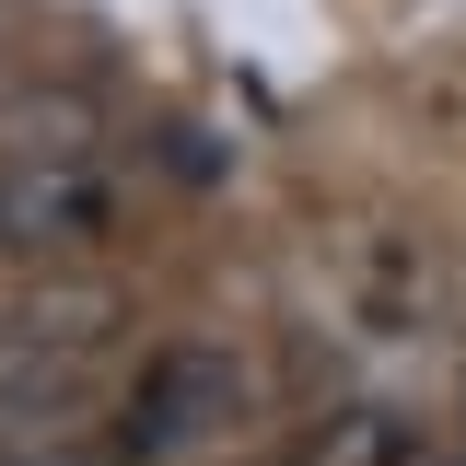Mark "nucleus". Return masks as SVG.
Returning <instances> with one entry per match:
<instances>
[{
	"label": "nucleus",
	"mask_w": 466,
	"mask_h": 466,
	"mask_svg": "<svg viewBox=\"0 0 466 466\" xmlns=\"http://www.w3.org/2000/svg\"><path fill=\"white\" fill-rule=\"evenodd\" d=\"M12 315H24L47 350H70V361H106V339H116L128 303H116V280H94V268L70 257V268H35V291H24Z\"/></svg>",
	"instance_id": "5"
},
{
	"label": "nucleus",
	"mask_w": 466,
	"mask_h": 466,
	"mask_svg": "<svg viewBox=\"0 0 466 466\" xmlns=\"http://www.w3.org/2000/svg\"><path fill=\"white\" fill-rule=\"evenodd\" d=\"M116 233V187L94 164H0V257L70 268Z\"/></svg>",
	"instance_id": "2"
},
{
	"label": "nucleus",
	"mask_w": 466,
	"mask_h": 466,
	"mask_svg": "<svg viewBox=\"0 0 466 466\" xmlns=\"http://www.w3.org/2000/svg\"><path fill=\"white\" fill-rule=\"evenodd\" d=\"M106 152V106L82 82H24L0 94V164H94Z\"/></svg>",
	"instance_id": "4"
},
{
	"label": "nucleus",
	"mask_w": 466,
	"mask_h": 466,
	"mask_svg": "<svg viewBox=\"0 0 466 466\" xmlns=\"http://www.w3.org/2000/svg\"><path fill=\"white\" fill-rule=\"evenodd\" d=\"M82 420V361L47 350L24 315H0V443H58Z\"/></svg>",
	"instance_id": "3"
},
{
	"label": "nucleus",
	"mask_w": 466,
	"mask_h": 466,
	"mask_svg": "<svg viewBox=\"0 0 466 466\" xmlns=\"http://www.w3.org/2000/svg\"><path fill=\"white\" fill-rule=\"evenodd\" d=\"M233 408H245V373H233L222 350H152V361H140V385H128L116 443H128L140 466H175V455H198Z\"/></svg>",
	"instance_id": "1"
},
{
	"label": "nucleus",
	"mask_w": 466,
	"mask_h": 466,
	"mask_svg": "<svg viewBox=\"0 0 466 466\" xmlns=\"http://www.w3.org/2000/svg\"><path fill=\"white\" fill-rule=\"evenodd\" d=\"M315 466H420V455H408V420H385V408H350L339 431L315 443Z\"/></svg>",
	"instance_id": "6"
}]
</instances>
